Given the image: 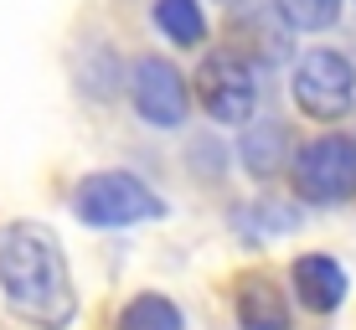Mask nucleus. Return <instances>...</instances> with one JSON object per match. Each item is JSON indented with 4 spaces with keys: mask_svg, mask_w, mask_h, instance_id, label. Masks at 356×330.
<instances>
[{
    "mask_svg": "<svg viewBox=\"0 0 356 330\" xmlns=\"http://www.w3.org/2000/svg\"><path fill=\"white\" fill-rule=\"evenodd\" d=\"M274 10L289 31H325V26H336L341 0H274Z\"/></svg>",
    "mask_w": 356,
    "mask_h": 330,
    "instance_id": "f8f14e48",
    "label": "nucleus"
},
{
    "mask_svg": "<svg viewBox=\"0 0 356 330\" xmlns=\"http://www.w3.org/2000/svg\"><path fill=\"white\" fill-rule=\"evenodd\" d=\"M0 295L16 315H26L42 330H63L78 315L67 253L47 227L36 222L0 227Z\"/></svg>",
    "mask_w": 356,
    "mask_h": 330,
    "instance_id": "f257e3e1",
    "label": "nucleus"
},
{
    "mask_svg": "<svg viewBox=\"0 0 356 330\" xmlns=\"http://www.w3.org/2000/svg\"><path fill=\"white\" fill-rule=\"evenodd\" d=\"M181 310L165 295H140L119 310V330H181Z\"/></svg>",
    "mask_w": 356,
    "mask_h": 330,
    "instance_id": "9b49d317",
    "label": "nucleus"
},
{
    "mask_svg": "<svg viewBox=\"0 0 356 330\" xmlns=\"http://www.w3.org/2000/svg\"><path fill=\"white\" fill-rule=\"evenodd\" d=\"M243 160H248L253 176H274L279 165H289V134L284 124H253L248 134H243Z\"/></svg>",
    "mask_w": 356,
    "mask_h": 330,
    "instance_id": "1a4fd4ad",
    "label": "nucleus"
},
{
    "mask_svg": "<svg viewBox=\"0 0 356 330\" xmlns=\"http://www.w3.org/2000/svg\"><path fill=\"white\" fill-rule=\"evenodd\" d=\"M289 176H294V191L305 201H351L356 197V140L351 134H321L310 140L305 150H294L289 160Z\"/></svg>",
    "mask_w": 356,
    "mask_h": 330,
    "instance_id": "7ed1b4c3",
    "label": "nucleus"
},
{
    "mask_svg": "<svg viewBox=\"0 0 356 330\" xmlns=\"http://www.w3.org/2000/svg\"><path fill=\"white\" fill-rule=\"evenodd\" d=\"M289 93H294V104H300L310 119H325V124L341 119L356 104V67H351V57H341V52H305L300 67H294Z\"/></svg>",
    "mask_w": 356,
    "mask_h": 330,
    "instance_id": "39448f33",
    "label": "nucleus"
},
{
    "mask_svg": "<svg viewBox=\"0 0 356 330\" xmlns=\"http://www.w3.org/2000/svg\"><path fill=\"white\" fill-rule=\"evenodd\" d=\"M72 212H78L88 227H134V222L165 217V201L155 197L140 176H129V170H98V176L78 181Z\"/></svg>",
    "mask_w": 356,
    "mask_h": 330,
    "instance_id": "f03ea898",
    "label": "nucleus"
},
{
    "mask_svg": "<svg viewBox=\"0 0 356 330\" xmlns=\"http://www.w3.org/2000/svg\"><path fill=\"white\" fill-rule=\"evenodd\" d=\"M289 284H294V299L310 315H330L346 299V268L336 258H325V253H305V258H294V268H289Z\"/></svg>",
    "mask_w": 356,
    "mask_h": 330,
    "instance_id": "0eeeda50",
    "label": "nucleus"
},
{
    "mask_svg": "<svg viewBox=\"0 0 356 330\" xmlns=\"http://www.w3.org/2000/svg\"><path fill=\"white\" fill-rule=\"evenodd\" d=\"M238 227L259 232V227H294V212H274V201H259L253 212H238Z\"/></svg>",
    "mask_w": 356,
    "mask_h": 330,
    "instance_id": "ddd939ff",
    "label": "nucleus"
},
{
    "mask_svg": "<svg viewBox=\"0 0 356 330\" xmlns=\"http://www.w3.org/2000/svg\"><path fill=\"white\" fill-rule=\"evenodd\" d=\"M238 325L243 330H289V299L268 274L243 279L238 289Z\"/></svg>",
    "mask_w": 356,
    "mask_h": 330,
    "instance_id": "6e6552de",
    "label": "nucleus"
},
{
    "mask_svg": "<svg viewBox=\"0 0 356 330\" xmlns=\"http://www.w3.org/2000/svg\"><path fill=\"white\" fill-rule=\"evenodd\" d=\"M196 99L217 124H248L259 108V72L243 52H212L196 67Z\"/></svg>",
    "mask_w": 356,
    "mask_h": 330,
    "instance_id": "20e7f679",
    "label": "nucleus"
},
{
    "mask_svg": "<svg viewBox=\"0 0 356 330\" xmlns=\"http://www.w3.org/2000/svg\"><path fill=\"white\" fill-rule=\"evenodd\" d=\"M129 99H134V114L155 129H176L186 124V108H191V93H186V78L165 63V57H140L129 72Z\"/></svg>",
    "mask_w": 356,
    "mask_h": 330,
    "instance_id": "423d86ee",
    "label": "nucleus"
},
{
    "mask_svg": "<svg viewBox=\"0 0 356 330\" xmlns=\"http://www.w3.org/2000/svg\"><path fill=\"white\" fill-rule=\"evenodd\" d=\"M155 26L176 47H196L207 36V16H202L196 0H155Z\"/></svg>",
    "mask_w": 356,
    "mask_h": 330,
    "instance_id": "9d476101",
    "label": "nucleus"
}]
</instances>
